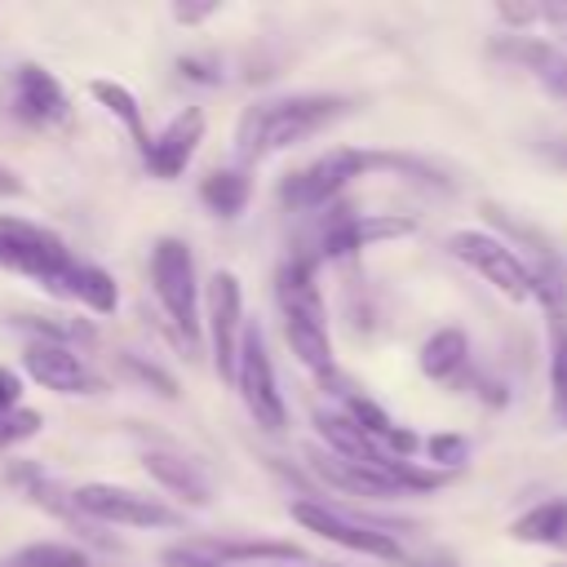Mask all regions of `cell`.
Segmentation results:
<instances>
[{
  "label": "cell",
  "instance_id": "cell-10",
  "mask_svg": "<svg viewBox=\"0 0 567 567\" xmlns=\"http://www.w3.org/2000/svg\"><path fill=\"white\" fill-rule=\"evenodd\" d=\"M75 505L89 523H111V527H182V514L155 496H142L120 483H80Z\"/></svg>",
  "mask_w": 567,
  "mask_h": 567
},
{
  "label": "cell",
  "instance_id": "cell-37",
  "mask_svg": "<svg viewBox=\"0 0 567 567\" xmlns=\"http://www.w3.org/2000/svg\"><path fill=\"white\" fill-rule=\"evenodd\" d=\"M545 155H549V164H558V168H567V137H554V142L545 146Z\"/></svg>",
  "mask_w": 567,
  "mask_h": 567
},
{
  "label": "cell",
  "instance_id": "cell-13",
  "mask_svg": "<svg viewBox=\"0 0 567 567\" xmlns=\"http://www.w3.org/2000/svg\"><path fill=\"white\" fill-rule=\"evenodd\" d=\"M9 106H13V115H18L22 124H35V128L58 124V120H66V111H71L66 89H62L58 75L44 71L40 62H22V66L13 71Z\"/></svg>",
  "mask_w": 567,
  "mask_h": 567
},
{
  "label": "cell",
  "instance_id": "cell-36",
  "mask_svg": "<svg viewBox=\"0 0 567 567\" xmlns=\"http://www.w3.org/2000/svg\"><path fill=\"white\" fill-rule=\"evenodd\" d=\"M0 195H22L18 173H13V168H4V164H0Z\"/></svg>",
  "mask_w": 567,
  "mask_h": 567
},
{
  "label": "cell",
  "instance_id": "cell-16",
  "mask_svg": "<svg viewBox=\"0 0 567 567\" xmlns=\"http://www.w3.org/2000/svg\"><path fill=\"white\" fill-rule=\"evenodd\" d=\"M195 549L208 554L221 567H244V563H252V567H261V563L266 567L270 563H297V567H306L310 563V554L301 545H292V540H230V536H213V540H199Z\"/></svg>",
  "mask_w": 567,
  "mask_h": 567
},
{
  "label": "cell",
  "instance_id": "cell-5",
  "mask_svg": "<svg viewBox=\"0 0 567 567\" xmlns=\"http://www.w3.org/2000/svg\"><path fill=\"white\" fill-rule=\"evenodd\" d=\"M447 252L456 261H465L470 270H478L501 297H509V301H532L536 297L532 261H523V252L514 244H505L501 235H487V230H452L447 235Z\"/></svg>",
  "mask_w": 567,
  "mask_h": 567
},
{
  "label": "cell",
  "instance_id": "cell-30",
  "mask_svg": "<svg viewBox=\"0 0 567 567\" xmlns=\"http://www.w3.org/2000/svg\"><path fill=\"white\" fill-rule=\"evenodd\" d=\"M40 412L31 408H13V412H0V447H13L22 439H35L40 434Z\"/></svg>",
  "mask_w": 567,
  "mask_h": 567
},
{
  "label": "cell",
  "instance_id": "cell-3",
  "mask_svg": "<svg viewBox=\"0 0 567 567\" xmlns=\"http://www.w3.org/2000/svg\"><path fill=\"white\" fill-rule=\"evenodd\" d=\"M275 301L284 315V337L292 346V354L319 377V381H337V359H332V337H328V310H323V292L315 279V257L310 252H292L288 261H279L275 270Z\"/></svg>",
  "mask_w": 567,
  "mask_h": 567
},
{
  "label": "cell",
  "instance_id": "cell-31",
  "mask_svg": "<svg viewBox=\"0 0 567 567\" xmlns=\"http://www.w3.org/2000/svg\"><path fill=\"white\" fill-rule=\"evenodd\" d=\"M425 452H430V461H439V465L456 470V465H465L470 443H465L461 434H430V439H425Z\"/></svg>",
  "mask_w": 567,
  "mask_h": 567
},
{
  "label": "cell",
  "instance_id": "cell-11",
  "mask_svg": "<svg viewBox=\"0 0 567 567\" xmlns=\"http://www.w3.org/2000/svg\"><path fill=\"white\" fill-rule=\"evenodd\" d=\"M208 341H213V363L221 372V381L235 385V363H239V346H244V332H248V319H244V292H239V279L230 270H213L208 279Z\"/></svg>",
  "mask_w": 567,
  "mask_h": 567
},
{
  "label": "cell",
  "instance_id": "cell-1",
  "mask_svg": "<svg viewBox=\"0 0 567 567\" xmlns=\"http://www.w3.org/2000/svg\"><path fill=\"white\" fill-rule=\"evenodd\" d=\"M350 111L346 97L337 93H284V97H261L252 102L239 124H235V151L244 164H261L315 133H323L332 120Z\"/></svg>",
  "mask_w": 567,
  "mask_h": 567
},
{
  "label": "cell",
  "instance_id": "cell-33",
  "mask_svg": "<svg viewBox=\"0 0 567 567\" xmlns=\"http://www.w3.org/2000/svg\"><path fill=\"white\" fill-rule=\"evenodd\" d=\"M159 563H164V567H221V563H213L208 554H199L195 545H168V549L159 554Z\"/></svg>",
  "mask_w": 567,
  "mask_h": 567
},
{
  "label": "cell",
  "instance_id": "cell-8",
  "mask_svg": "<svg viewBox=\"0 0 567 567\" xmlns=\"http://www.w3.org/2000/svg\"><path fill=\"white\" fill-rule=\"evenodd\" d=\"M0 266L53 288L75 266V257L62 244V235H53L35 221H22V217H0Z\"/></svg>",
  "mask_w": 567,
  "mask_h": 567
},
{
  "label": "cell",
  "instance_id": "cell-4",
  "mask_svg": "<svg viewBox=\"0 0 567 567\" xmlns=\"http://www.w3.org/2000/svg\"><path fill=\"white\" fill-rule=\"evenodd\" d=\"M151 288H155V301L168 315L173 332L182 337V346L199 350V279H195V257H190L186 239H177V235L155 239Z\"/></svg>",
  "mask_w": 567,
  "mask_h": 567
},
{
  "label": "cell",
  "instance_id": "cell-2",
  "mask_svg": "<svg viewBox=\"0 0 567 567\" xmlns=\"http://www.w3.org/2000/svg\"><path fill=\"white\" fill-rule=\"evenodd\" d=\"M377 168H394V173H408V177H421V182L443 186V177H439L430 164L412 159V155H394V151H359V146H332V151L315 155L310 164L292 168V173L279 182V204H284L288 213H315V208L323 213V208L337 204V195H341L354 177L377 173Z\"/></svg>",
  "mask_w": 567,
  "mask_h": 567
},
{
  "label": "cell",
  "instance_id": "cell-23",
  "mask_svg": "<svg viewBox=\"0 0 567 567\" xmlns=\"http://www.w3.org/2000/svg\"><path fill=\"white\" fill-rule=\"evenodd\" d=\"M416 363H421V372H425L430 381H452V377L470 363V341H465V332H461V328H439V332L421 346Z\"/></svg>",
  "mask_w": 567,
  "mask_h": 567
},
{
  "label": "cell",
  "instance_id": "cell-15",
  "mask_svg": "<svg viewBox=\"0 0 567 567\" xmlns=\"http://www.w3.org/2000/svg\"><path fill=\"white\" fill-rule=\"evenodd\" d=\"M496 22L536 44H554V49L567 44V4L554 0H514V4L505 0L496 4Z\"/></svg>",
  "mask_w": 567,
  "mask_h": 567
},
{
  "label": "cell",
  "instance_id": "cell-17",
  "mask_svg": "<svg viewBox=\"0 0 567 567\" xmlns=\"http://www.w3.org/2000/svg\"><path fill=\"white\" fill-rule=\"evenodd\" d=\"M496 53L523 62V66L536 75V84H540L549 97H558V102L567 106V53H563V49L536 44V40H523V35H505V40H496Z\"/></svg>",
  "mask_w": 567,
  "mask_h": 567
},
{
  "label": "cell",
  "instance_id": "cell-29",
  "mask_svg": "<svg viewBox=\"0 0 567 567\" xmlns=\"http://www.w3.org/2000/svg\"><path fill=\"white\" fill-rule=\"evenodd\" d=\"M120 359V368L133 377V381H142V385H151L159 399H177V381L164 372V368H155V363H146V359H137V354H128V350H120L115 354Z\"/></svg>",
  "mask_w": 567,
  "mask_h": 567
},
{
  "label": "cell",
  "instance_id": "cell-34",
  "mask_svg": "<svg viewBox=\"0 0 567 567\" xmlns=\"http://www.w3.org/2000/svg\"><path fill=\"white\" fill-rule=\"evenodd\" d=\"M13 408H22V381L18 372L0 368V412H13Z\"/></svg>",
  "mask_w": 567,
  "mask_h": 567
},
{
  "label": "cell",
  "instance_id": "cell-21",
  "mask_svg": "<svg viewBox=\"0 0 567 567\" xmlns=\"http://www.w3.org/2000/svg\"><path fill=\"white\" fill-rule=\"evenodd\" d=\"M49 292L80 301V306L93 310V315H115V306H120V288H115V279H111L102 266H89V261H75Z\"/></svg>",
  "mask_w": 567,
  "mask_h": 567
},
{
  "label": "cell",
  "instance_id": "cell-20",
  "mask_svg": "<svg viewBox=\"0 0 567 567\" xmlns=\"http://www.w3.org/2000/svg\"><path fill=\"white\" fill-rule=\"evenodd\" d=\"M13 483H22L27 487V496L35 501V505H44L49 514H58L62 523H71V532H84L89 540H97V545H111L106 536H97L93 527H89V518L80 514V505H75V492H62L40 465H13V474H9Z\"/></svg>",
  "mask_w": 567,
  "mask_h": 567
},
{
  "label": "cell",
  "instance_id": "cell-26",
  "mask_svg": "<svg viewBox=\"0 0 567 567\" xmlns=\"http://www.w3.org/2000/svg\"><path fill=\"white\" fill-rule=\"evenodd\" d=\"M0 567H89V554L80 545H62V540H35V545H22L9 558H0Z\"/></svg>",
  "mask_w": 567,
  "mask_h": 567
},
{
  "label": "cell",
  "instance_id": "cell-27",
  "mask_svg": "<svg viewBox=\"0 0 567 567\" xmlns=\"http://www.w3.org/2000/svg\"><path fill=\"white\" fill-rule=\"evenodd\" d=\"M27 332H35V341H53V346H93V328L84 319H58V315H22L18 319Z\"/></svg>",
  "mask_w": 567,
  "mask_h": 567
},
{
  "label": "cell",
  "instance_id": "cell-22",
  "mask_svg": "<svg viewBox=\"0 0 567 567\" xmlns=\"http://www.w3.org/2000/svg\"><path fill=\"white\" fill-rule=\"evenodd\" d=\"M509 536L518 545H545V549H567V496L540 501L527 514L509 523Z\"/></svg>",
  "mask_w": 567,
  "mask_h": 567
},
{
  "label": "cell",
  "instance_id": "cell-28",
  "mask_svg": "<svg viewBox=\"0 0 567 567\" xmlns=\"http://www.w3.org/2000/svg\"><path fill=\"white\" fill-rule=\"evenodd\" d=\"M554 341H549V390H554V412L567 421V319L549 323Z\"/></svg>",
  "mask_w": 567,
  "mask_h": 567
},
{
  "label": "cell",
  "instance_id": "cell-9",
  "mask_svg": "<svg viewBox=\"0 0 567 567\" xmlns=\"http://www.w3.org/2000/svg\"><path fill=\"white\" fill-rule=\"evenodd\" d=\"M412 230H416L412 217H394V213H354V208H346V204H332V208H323L315 248H319V257L341 261V257H354L359 248H372V244H385V239H403V235H412Z\"/></svg>",
  "mask_w": 567,
  "mask_h": 567
},
{
  "label": "cell",
  "instance_id": "cell-14",
  "mask_svg": "<svg viewBox=\"0 0 567 567\" xmlns=\"http://www.w3.org/2000/svg\"><path fill=\"white\" fill-rule=\"evenodd\" d=\"M199 142H204V111L199 106H186L182 115H173L159 133H155V142L146 146V168L155 173V177H177V173H186V164H190V155L199 151Z\"/></svg>",
  "mask_w": 567,
  "mask_h": 567
},
{
  "label": "cell",
  "instance_id": "cell-32",
  "mask_svg": "<svg viewBox=\"0 0 567 567\" xmlns=\"http://www.w3.org/2000/svg\"><path fill=\"white\" fill-rule=\"evenodd\" d=\"M177 75L190 80V84H217V80H221L217 58H199V53H182V58H177Z\"/></svg>",
  "mask_w": 567,
  "mask_h": 567
},
{
  "label": "cell",
  "instance_id": "cell-12",
  "mask_svg": "<svg viewBox=\"0 0 567 567\" xmlns=\"http://www.w3.org/2000/svg\"><path fill=\"white\" fill-rule=\"evenodd\" d=\"M22 368H27V377H35V385H44L53 394H97L102 390V377L71 346L31 341L22 350Z\"/></svg>",
  "mask_w": 567,
  "mask_h": 567
},
{
  "label": "cell",
  "instance_id": "cell-19",
  "mask_svg": "<svg viewBox=\"0 0 567 567\" xmlns=\"http://www.w3.org/2000/svg\"><path fill=\"white\" fill-rule=\"evenodd\" d=\"M142 465H146V474H151L164 492H173L177 501H186V505H208V501H213V487H208V478H204V470H199L195 461L155 447V452L142 456Z\"/></svg>",
  "mask_w": 567,
  "mask_h": 567
},
{
  "label": "cell",
  "instance_id": "cell-35",
  "mask_svg": "<svg viewBox=\"0 0 567 567\" xmlns=\"http://www.w3.org/2000/svg\"><path fill=\"white\" fill-rule=\"evenodd\" d=\"M213 13H217L213 0H204V4H173V18H177V22H204V18H213Z\"/></svg>",
  "mask_w": 567,
  "mask_h": 567
},
{
  "label": "cell",
  "instance_id": "cell-25",
  "mask_svg": "<svg viewBox=\"0 0 567 567\" xmlns=\"http://www.w3.org/2000/svg\"><path fill=\"white\" fill-rule=\"evenodd\" d=\"M252 195V177L244 168H217L199 182V199L217 213V217H239V208Z\"/></svg>",
  "mask_w": 567,
  "mask_h": 567
},
{
  "label": "cell",
  "instance_id": "cell-18",
  "mask_svg": "<svg viewBox=\"0 0 567 567\" xmlns=\"http://www.w3.org/2000/svg\"><path fill=\"white\" fill-rule=\"evenodd\" d=\"M310 465H315V474L323 478V483H332L337 492H350V496H368V501H390V496H403L385 474H377V470H368V465H354V461H341V456H332L328 447L323 452H315L310 447Z\"/></svg>",
  "mask_w": 567,
  "mask_h": 567
},
{
  "label": "cell",
  "instance_id": "cell-24",
  "mask_svg": "<svg viewBox=\"0 0 567 567\" xmlns=\"http://www.w3.org/2000/svg\"><path fill=\"white\" fill-rule=\"evenodd\" d=\"M89 93H93V97H97V102H102V106H106V111L128 128V137H133V142H137V151L146 155V146H151L155 137L146 133V120H142L137 97H133L120 80H102V75H97V80H89Z\"/></svg>",
  "mask_w": 567,
  "mask_h": 567
},
{
  "label": "cell",
  "instance_id": "cell-6",
  "mask_svg": "<svg viewBox=\"0 0 567 567\" xmlns=\"http://www.w3.org/2000/svg\"><path fill=\"white\" fill-rule=\"evenodd\" d=\"M292 518L306 532H315V536H323V540H332V545H341L350 554L381 558V563H403V545L390 532V523L354 518V514H346L337 505H323V501H292Z\"/></svg>",
  "mask_w": 567,
  "mask_h": 567
},
{
  "label": "cell",
  "instance_id": "cell-7",
  "mask_svg": "<svg viewBox=\"0 0 567 567\" xmlns=\"http://www.w3.org/2000/svg\"><path fill=\"white\" fill-rule=\"evenodd\" d=\"M235 390H239V403L248 408V416L266 434H284L288 430V408H284V394H279V381H275V363H270L266 337H261V328L252 319H248V332H244V346H239Z\"/></svg>",
  "mask_w": 567,
  "mask_h": 567
}]
</instances>
